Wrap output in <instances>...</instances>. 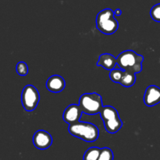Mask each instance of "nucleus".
Instances as JSON below:
<instances>
[{"instance_id":"2eb2a0df","label":"nucleus","mask_w":160,"mask_h":160,"mask_svg":"<svg viewBox=\"0 0 160 160\" xmlns=\"http://www.w3.org/2000/svg\"><path fill=\"white\" fill-rule=\"evenodd\" d=\"M98 160H113V152L110 148L106 147L101 148Z\"/></svg>"},{"instance_id":"ddd939ff","label":"nucleus","mask_w":160,"mask_h":160,"mask_svg":"<svg viewBox=\"0 0 160 160\" xmlns=\"http://www.w3.org/2000/svg\"><path fill=\"white\" fill-rule=\"evenodd\" d=\"M100 152H101V148L98 147H92L85 152L83 160H98Z\"/></svg>"},{"instance_id":"9d476101","label":"nucleus","mask_w":160,"mask_h":160,"mask_svg":"<svg viewBox=\"0 0 160 160\" xmlns=\"http://www.w3.org/2000/svg\"><path fill=\"white\" fill-rule=\"evenodd\" d=\"M66 82L62 77L59 75H52L46 82V88L50 92L59 93L65 88Z\"/></svg>"},{"instance_id":"6e6552de","label":"nucleus","mask_w":160,"mask_h":160,"mask_svg":"<svg viewBox=\"0 0 160 160\" xmlns=\"http://www.w3.org/2000/svg\"><path fill=\"white\" fill-rule=\"evenodd\" d=\"M82 113L83 112L79 105L71 104L67 106L64 110L62 119L67 124H73L80 121Z\"/></svg>"},{"instance_id":"f8f14e48","label":"nucleus","mask_w":160,"mask_h":160,"mask_svg":"<svg viewBox=\"0 0 160 160\" xmlns=\"http://www.w3.org/2000/svg\"><path fill=\"white\" fill-rule=\"evenodd\" d=\"M136 81V73L131 71H126L124 70L119 84L125 88L132 87Z\"/></svg>"},{"instance_id":"423d86ee","label":"nucleus","mask_w":160,"mask_h":160,"mask_svg":"<svg viewBox=\"0 0 160 160\" xmlns=\"http://www.w3.org/2000/svg\"><path fill=\"white\" fill-rule=\"evenodd\" d=\"M40 101V95L34 86L28 84L23 88L21 94V102L23 109L28 112L34 110Z\"/></svg>"},{"instance_id":"9b49d317","label":"nucleus","mask_w":160,"mask_h":160,"mask_svg":"<svg viewBox=\"0 0 160 160\" xmlns=\"http://www.w3.org/2000/svg\"><path fill=\"white\" fill-rule=\"evenodd\" d=\"M117 58L109 53H103L98 58L97 66L102 67L108 70H112L117 66Z\"/></svg>"},{"instance_id":"a211bd4d","label":"nucleus","mask_w":160,"mask_h":160,"mask_svg":"<svg viewBox=\"0 0 160 160\" xmlns=\"http://www.w3.org/2000/svg\"><path fill=\"white\" fill-rule=\"evenodd\" d=\"M122 14V11L120 9H117L115 11H114V15L115 17H120Z\"/></svg>"},{"instance_id":"dca6fc26","label":"nucleus","mask_w":160,"mask_h":160,"mask_svg":"<svg viewBox=\"0 0 160 160\" xmlns=\"http://www.w3.org/2000/svg\"><path fill=\"white\" fill-rule=\"evenodd\" d=\"M16 70L20 76H26L28 73V67L26 62H19L16 67Z\"/></svg>"},{"instance_id":"0eeeda50","label":"nucleus","mask_w":160,"mask_h":160,"mask_svg":"<svg viewBox=\"0 0 160 160\" xmlns=\"http://www.w3.org/2000/svg\"><path fill=\"white\" fill-rule=\"evenodd\" d=\"M33 144L38 149L45 150L52 144V135L44 130H39L34 133L33 136Z\"/></svg>"},{"instance_id":"7ed1b4c3","label":"nucleus","mask_w":160,"mask_h":160,"mask_svg":"<svg viewBox=\"0 0 160 160\" xmlns=\"http://www.w3.org/2000/svg\"><path fill=\"white\" fill-rule=\"evenodd\" d=\"M97 29L105 34H112L118 30L119 23L115 18L114 11L105 9L100 11L96 17Z\"/></svg>"},{"instance_id":"39448f33","label":"nucleus","mask_w":160,"mask_h":160,"mask_svg":"<svg viewBox=\"0 0 160 160\" xmlns=\"http://www.w3.org/2000/svg\"><path fill=\"white\" fill-rule=\"evenodd\" d=\"M79 106L83 113L95 115L100 113L103 107L102 98L97 93L83 94L79 99Z\"/></svg>"},{"instance_id":"f3484780","label":"nucleus","mask_w":160,"mask_h":160,"mask_svg":"<svg viewBox=\"0 0 160 160\" xmlns=\"http://www.w3.org/2000/svg\"><path fill=\"white\" fill-rule=\"evenodd\" d=\"M152 19L156 22H160V3L155 5L150 11Z\"/></svg>"},{"instance_id":"4468645a","label":"nucleus","mask_w":160,"mask_h":160,"mask_svg":"<svg viewBox=\"0 0 160 160\" xmlns=\"http://www.w3.org/2000/svg\"><path fill=\"white\" fill-rule=\"evenodd\" d=\"M123 71L124 70H121L120 68L112 69V70H110V73H109V78L113 82L120 83L122 76H123Z\"/></svg>"},{"instance_id":"1a4fd4ad","label":"nucleus","mask_w":160,"mask_h":160,"mask_svg":"<svg viewBox=\"0 0 160 160\" xmlns=\"http://www.w3.org/2000/svg\"><path fill=\"white\" fill-rule=\"evenodd\" d=\"M144 102L148 107H152L160 102V88L150 85L146 88L144 95Z\"/></svg>"},{"instance_id":"f257e3e1","label":"nucleus","mask_w":160,"mask_h":160,"mask_svg":"<svg viewBox=\"0 0 160 160\" xmlns=\"http://www.w3.org/2000/svg\"><path fill=\"white\" fill-rule=\"evenodd\" d=\"M68 131L71 135L86 142H94L98 138L99 131L95 124L78 121L69 125Z\"/></svg>"},{"instance_id":"20e7f679","label":"nucleus","mask_w":160,"mask_h":160,"mask_svg":"<svg viewBox=\"0 0 160 160\" xmlns=\"http://www.w3.org/2000/svg\"><path fill=\"white\" fill-rule=\"evenodd\" d=\"M102 120L104 123V128L109 134H115L121 129L123 122L120 119L118 111L110 106H103L100 112Z\"/></svg>"},{"instance_id":"f03ea898","label":"nucleus","mask_w":160,"mask_h":160,"mask_svg":"<svg viewBox=\"0 0 160 160\" xmlns=\"http://www.w3.org/2000/svg\"><path fill=\"white\" fill-rule=\"evenodd\" d=\"M144 57L132 50L123 51L117 56V62L121 70L138 73L142 70Z\"/></svg>"}]
</instances>
